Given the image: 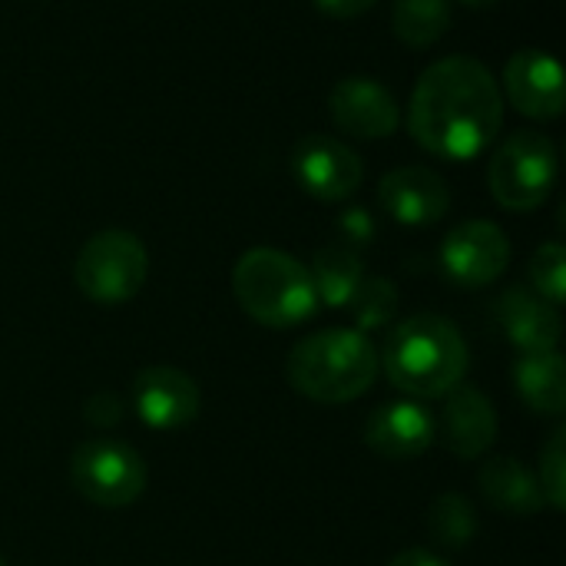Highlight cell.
<instances>
[{
    "mask_svg": "<svg viewBox=\"0 0 566 566\" xmlns=\"http://www.w3.org/2000/svg\"><path fill=\"white\" fill-rule=\"evenodd\" d=\"M408 129L431 156L461 163L481 156L504 129V93L488 63L441 56L415 83Z\"/></svg>",
    "mask_w": 566,
    "mask_h": 566,
    "instance_id": "6da1fadb",
    "label": "cell"
},
{
    "mask_svg": "<svg viewBox=\"0 0 566 566\" xmlns=\"http://www.w3.org/2000/svg\"><path fill=\"white\" fill-rule=\"evenodd\" d=\"M378 358L388 381L415 401L451 395L458 385H464L471 365L461 328L434 312L398 322L388 332Z\"/></svg>",
    "mask_w": 566,
    "mask_h": 566,
    "instance_id": "7a4b0ae2",
    "label": "cell"
},
{
    "mask_svg": "<svg viewBox=\"0 0 566 566\" xmlns=\"http://www.w3.org/2000/svg\"><path fill=\"white\" fill-rule=\"evenodd\" d=\"M378 371V348L358 328L312 332L289 355L292 388L315 405H348L368 395Z\"/></svg>",
    "mask_w": 566,
    "mask_h": 566,
    "instance_id": "3957f363",
    "label": "cell"
},
{
    "mask_svg": "<svg viewBox=\"0 0 566 566\" xmlns=\"http://www.w3.org/2000/svg\"><path fill=\"white\" fill-rule=\"evenodd\" d=\"M232 292L239 308L265 328H295L308 322L318 308V295L295 255L282 249H249L232 269Z\"/></svg>",
    "mask_w": 566,
    "mask_h": 566,
    "instance_id": "277c9868",
    "label": "cell"
},
{
    "mask_svg": "<svg viewBox=\"0 0 566 566\" xmlns=\"http://www.w3.org/2000/svg\"><path fill=\"white\" fill-rule=\"evenodd\" d=\"M557 182V146L541 129L511 133L488 163V189L507 212H534Z\"/></svg>",
    "mask_w": 566,
    "mask_h": 566,
    "instance_id": "5b68a950",
    "label": "cell"
},
{
    "mask_svg": "<svg viewBox=\"0 0 566 566\" xmlns=\"http://www.w3.org/2000/svg\"><path fill=\"white\" fill-rule=\"evenodd\" d=\"M146 275H149V252L126 229H103L90 235L73 265L76 289L96 305L129 302L146 285Z\"/></svg>",
    "mask_w": 566,
    "mask_h": 566,
    "instance_id": "8992f818",
    "label": "cell"
},
{
    "mask_svg": "<svg viewBox=\"0 0 566 566\" xmlns=\"http://www.w3.org/2000/svg\"><path fill=\"white\" fill-rule=\"evenodd\" d=\"M70 481L83 501L116 511L143 497L149 471L129 444L113 438H90L70 458Z\"/></svg>",
    "mask_w": 566,
    "mask_h": 566,
    "instance_id": "52a82bcc",
    "label": "cell"
},
{
    "mask_svg": "<svg viewBox=\"0 0 566 566\" xmlns=\"http://www.w3.org/2000/svg\"><path fill=\"white\" fill-rule=\"evenodd\" d=\"M511 265V239L497 222L468 219L441 242V269L464 289L497 282Z\"/></svg>",
    "mask_w": 566,
    "mask_h": 566,
    "instance_id": "ba28073f",
    "label": "cell"
},
{
    "mask_svg": "<svg viewBox=\"0 0 566 566\" xmlns=\"http://www.w3.org/2000/svg\"><path fill=\"white\" fill-rule=\"evenodd\" d=\"M292 172L298 186L318 202H345L358 192L365 166L352 146L335 136L312 133L292 149Z\"/></svg>",
    "mask_w": 566,
    "mask_h": 566,
    "instance_id": "9c48e42d",
    "label": "cell"
},
{
    "mask_svg": "<svg viewBox=\"0 0 566 566\" xmlns=\"http://www.w3.org/2000/svg\"><path fill=\"white\" fill-rule=\"evenodd\" d=\"M504 99L531 119H560L566 109V86L560 63L547 50L524 46L504 63Z\"/></svg>",
    "mask_w": 566,
    "mask_h": 566,
    "instance_id": "30bf717a",
    "label": "cell"
},
{
    "mask_svg": "<svg viewBox=\"0 0 566 566\" xmlns=\"http://www.w3.org/2000/svg\"><path fill=\"white\" fill-rule=\"evenodd\" d=\"M133 408L153 431H179L196 421L202 395L186 371L172 365H153L133 381Z\"/></svg>",
    "mask_w": 566,
    "mask_h": 566,
    "instance_id": "8fae6325",
    "label": "cell"
},
{
    "mask_svg": "<svg viewBox=\"0 0 566 566\" xmlns=\"http://www.w3.org/2000/svg\"><path fill=\"white\" fill-rule=\"evenodd\" d=\"M328 113L338 129L358 139H385L401 126V106L395 93L371 76H345L328 96Z\"/></svg>",
    "mask_w": 566,
    "mask_h": 566,
    "instance_id": "7c38bea8",
    "label": "cell"
},
{
    "mask_svg": "<svg viewBox=\"0 0 566 566\" xmlns=\"http://www.w3.org/2000/svg\"><path fill=\"white\" fill-rule=\"evenodd\" d=\"M381 209L401 226H434L451 209V189L441 172L428 166H398L378 182Z\"/></svg>",
    "mask_w": 566,
    "mask_h": 566,
    "instance_id": "4fadbf2b",
    "label": "cell"
},
{
    "mask_svg": "<svg viewBox=\"0 0 566 566\" xmlns=\"http://www.w3.org/2000/svg\"><path fill=\"white\" fill-rule=\"evenodd\" d=\"M438 434V421L421 401H388L371 411L365 424V444L385 461H415L421 458Z\"/></svg>",
    "mask_w": 566,
    "mask_h": 566,
    "instance_id": "5bb4252c",
    "label": "cell"
},
{
    "mask_svg": "<svg viewBox=\"0 0 566 566\" xmlns=\"http://www.w3.org/2000/svg\"><path fill=\"white\" fill-rule=\"evenodd\" d=\"M444 411L438 421V431L451 454L464 461H478L491 451L497 441V411L491 398L471 385H458L451 395H444Z\"/></svg>",
    "mask_w": 566,
    "mask_h": 566,
    "instance_id": "9a60e30c",
    "label": "cell"
},
{
    "mask_svg": "<svg viewBox=\"0 0 566 566\" xmlns=\"http://www.w3.org/2000/svg\"><path fill=\"white\" fill-rule=\"evenodd\" d=\"M494 322L501 335L521 352H551L560 345V335H564L560 312L524 285L507 289L494 302Z\"/></svg>",
    "mask_w": 566,
    "mask_h": 566,
    "instance_id": "2e32d148",
    "label": "cell"
},
{
    "mask_svg": "<svg viewBox=\"0 0 566 566\" xmlns=\"http://www.w3.org/2000/svg\"><path fill=\"white\" fill-rule=\"evenodd\" d=\"M514 388L534 415L560 418L566 411V361L557 348L524 352L514 361Z\"/></svg>",
    "mask_w": 566,
    "mask_h": 566,
    "instance_id": "e0dca14e",
    "label": "cell"
},
{
    "mask_svg": "<svg viewBox=\"0 0 566 566\" xmlns=\"http://www.w3.org/2000/svg\"><path fill=\"white\" fill-rule=\"evenodd\" d=\"M478 484L488 504L507 517H534L541 507H547L537 478L514 458H491L481 468Z\"/></svg>",
    "mask_w": 566,
    "mask_h": 566,
    "instance_id": "ac0fdd59",
    "label": "cell"
},
{
    "mask_svg": "<svg viewBox=\"0 0 566 566\" xmlns=\"http://www.w3.org/2000/svg\"><path fill=\"white\" fill-rule=\"evenodd\" d=\"M308 275H312L318 305L348 308V302L355 298L358 285L365 282V262H361V255L355 249L325 245V249L315 252Z\"/></svg>",
    "mask_w": 566,
    "mask_h": 566,
    "instance_id": "d6986e66",
    "label": "cell"
},
{
    "mask_svg": "<svg viewBox=\"0 0 566 566\" xmlns=\"http://www.w3.org/2000/svg\"><path fill=\"white\" fill-rule=\"evenodd\" d=\"M454 23L451 0H395L391 7V27L395 36L411 50L434 46Z\"/></svg>",
    "mask_w": 566,
    "mask_h": 566,
    "instance_id": "ffe728a7",
    "label": "cell"
},
{
    "mask_svg": "<svg viewBox=\"0 0 566 566\" xmlns=\"http://www.w3.org/2000/svg\"><path fill=\"white\" fill-rule=\"evenodd\" d=\"M428 531H431L434 544H441L448 551H464L478 537V511L464 494L448 491L431 504Z\"/></svg>",
    "mask_w": 566,
    "mask_h": 566,
    "instance_id": "44dd1931",
    "label": "cell"
},
{
    "mask_svg": "<svg viewBox=\"0 0 566 566\" xmlns=\"http://www.w3.org/2000/svg\"><path fill=\"white\" fill-rule=\"evenodd\" d=\"M358 332H375L391 325L395 312H398V289L391 279H365L355 292V298L348 302Z\"/></svg>",
    "mask_w": 566,
    "mask_h": 566,
    "instance_id": "7402d4cb",
    "label": "cell"
},
{
    "mask_svg": "<svg viewBox=\"0 0 566 566\" xmlns=\"http://www.w3.org/2000/svg\"><path fill=\"white\" fill-rule=\"evenodd\" d=\"M531 292H537L544 302L560 308L566 298V252L560 242H544L531 259Z\"/></svg>",
    "mask_w": 566,
    "mask_h": 566,
    "instance_id": "603a6c76",
    "label": "cell"
},
{
    "mask_svg": "<svg viewBox=\"0 0 566 566\" xmlns=\"http://www.w3.org/2000/svg\"><path fill=\"white\" fill-rule=\"evenodd\" d=\"M541 494L551 511H566V428H557L541 448Z\"/></svg>",
    "mask_w": 566,
    "mask_h": 566,
    "instance_id": "cb8c5ba5",
    "label": "cell"
},
{
    "mask_svg": "<svg viewBox=\"0 0 566 566\" xmlns=\"http://www.w3.org/2000/svg\"><path fill=\"white\" fill-rule=\"evenodd\" d=\"M338 232H342V239H345L342 245L358 252L361 245H368V242L375 239V219H371V212H368L365 206H352V209L342 212Z\"/></svg>",
    "mask_w": 566,
    "mask_h": 566,
    "instance_id": "d4e9b609",
    "label": "cell"
},
{
    "mask_svg": "<svg viewBox=\"0 0 566 566\" xmlns=\"http://www.w3.org/2000/svg\"><path fill=\"white\" fill-rule=\"evenodd\" d=\"M86 421L90 424H96V428H113V424H119L123 421V401L116 398V395H109V391H99V395H93L90 401H86Z\"/></svg>",
    "mask_w": 566,
    "mask_h": 566,
    "instance_id": "484cf974",
    "label": "cell"
},
{
    "mask_svg": "<svg viewBox=\"0 0 566 566\" xmlns=\"http://www.w3.org/2000/svg\"><path fill=\"white\" fill-rule=\"evenodd\" d=\"M378 0H315V7L332 17V20H352V17H361L375 7Z\"/></svg>",
    "mask_w": 566,
    "mask_h": 566,
    "instance_id": "4316f807",
    "label": "cell"
},
{
    "mask_svg": "<svg viewBox=\"0 0 566 566\" xmlns=\"http://www.w3.org/2000/svg\"><path fill=\"white\" fill-rule=\"evenodd\" d=\"M388 566H451L448 560H441L438 554H431V551H421V547H415V551H401L395 560Z\"/></svg>",
    "mask_w": 566,
    "mask_h": 566,
    "instance_id": "83f0119b",
    "label": "cell"
},
{
    "mask_svg": "<svg viewBox=\"0 0 566 566\" xmlns=\"http://www.w3.org/2000/svg\"><path fill=\"white\" fill-rule=\"evenodd\" d=\"M464 7H478V10H484V7H497L501 0H461Z\"/></svg>",
    "mask_w": 566,
    "mask_h": 566,
    "instance_id": "f1b7e54d",
    "label": "cell"
},
{
    "mask_svg": "<svg viewBox=\"0 0 566 566\" xmlns=\"http://www.w3.org/2000/svg\"><path fill=\"white\" fill-rule=\"evenodd\" d=\"M0 566H7V560H3V557H0Z\"/></svg>",
    "mask_w": 566,
    "mask_h": 566,
    "instance_id": "f546056e",
    "label": "cell"
}]
</instances>
